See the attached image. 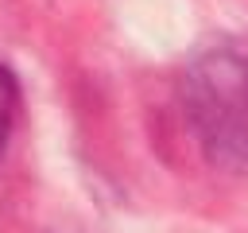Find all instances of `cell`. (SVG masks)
Returning <instances> with one entry per match:
<instances>
[{
	"label": "cell",
	"instance_id": "6da1fadb",
	"mask_svg": "<svg viewBox=\"0 0 248 233\" xmlns=\"http://www.w3.org/2000/svg\"><path fill=\"white\" fill-rule=\"evenodd\" d=\"M186 116L217 167L248 171V47L205 50L182 78Z\"/></svg>",
	"mask_w": 248,
	"mask_h": 233
},
{
	"label": "cell",
	"instance_id": "7a4b0ae2",
	"mask_svg": "<svg viewBox=\"0 0 248 233\" xmlns=\"http://www.w3.org/2000/svg\"><path fill=\"white\" fill-rule=\"evenodd\" d=\"M16 109H19V85L12 78L8 66H0V151L8 144V132H12V120H16Z\"/></svg>",
	"mask_w": 248,
	"mask_h": 233
}]
</instances>
